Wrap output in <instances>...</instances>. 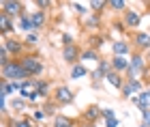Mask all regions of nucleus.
I'll list each match as a JSON object with an SVG mask.
<instances>
[{
    "mask_svg": "<svg viewBox=\"0 0 150 127\" xmlns=\"http://www.w3.org/2000/svg\"><path fill=\"white\" fill-rule=\"evenodd\" d=\"M2 80H9V82H26V80H30V76L26 73V69L22 67V63L17 61V58H13V61L2 67Z\"/></svg>",
    "mask_w": 150,
    "mask_h": 127,
    "instance_id": "1",
    "label": "nucleus"
},
{
    "mask_svg": "<svg viewBox=\"0 0 150 127\" xmlns=\"http://www.w3.org/2000/svg\"><path fill=\"white\" fill-rule=\"evenodd\" d=\"M19 63H22V67L26 69V73L30 76V80H37L41 73L45 71V65L41 63V58L35 56V54H24L22 58H17Z\"/></svg>",
    "mask_w": 150,
    "mask_h": 127,
    "instance_id": "2",
    "label": "nucleus"
},
{
    "mask_svg": "<svg viewBox=\"0 0 150 127\" xmlns=\"http://www.w3.org/2000/svg\"><path fill=\"white\" fill-rule=\"evenodd\" d=\"M146 71V56L139 52H133L129 58V71H127V80H137L142 73Z\"/></svg>",
    "mask_w": 150,
    "mask_h": 127,
    "instance_id": "3",
    "label": "nucleus"
},
{
    "mask_svg": "<svg viewBox=\"0 0 150 127\" xmlns=\"http://www.w3.org/2000/svg\"><path fill=\"white\" fill-rule=\"evenodd\" d=\"M0 48H4L6 52H9L11 58H22V56H24V48H26V43H24V41H19L17 37H6V39H2Z\"/></svg>",
    "mask_w": 150,
    "mask_h": 127,
    "instance_id": "4",
    "label": "nucleus"
},
{
    "mask_svg": "<svg viewBox=\"0 0 150 127\" xmlns=\"http://www.w3.org/2000/svg\"><path fill=\"white\" fill-rule=\"evenodd\" d=\"M0 13H4V15H9V17H13V19H19L24 15V2H19V0H2L0 2Z\"/></svg>",
    "mask_w": 150,
    "mask_h": 127,
    "instance_id": "5",
    "label": "nucleus"
},
{
    "mask_svg": "<svg viewBox=\"0 0 150 127\" xmlns=\"http://www.w3.org/2000/svg\"><path fill=\"white\" fill-rule=\"evenodd\" d=\"M52 101L56 103V106H67V103H71V101H73V91H71L67 84L56 86L54 93H52Z\"/></svg>",
    "mask_w": 150,
    "mask_h": 127,
    "instance_id": "6",
    "label": "nucleus"
},
{
    "mask_svg": "<svg viewBox=\"0 0 150 127\" xmlns=\"http://www.w3.org/2000/svg\"><path fill=\"white\" fill-rule=\"evenodd\" d=\"M62 61L67 65H71V67L79 65L81 63V50H79V45H75V43L62 45Z\"/></svg>",
    "mask_w": 150,
    "mask_h": 127,
    "instance_id": "7",
    "label": "nucleus"
},
{
    "mask_svg": "<svg viewBox=\"0 0 150 127\" xmlns=\"http://www.w3.org/2000/svg\"><path fill=\"white\" fill-rule=\"evenodd\" d=\"M19 97L26 99V101H37V99L41 97L39 91H37V80H26V82L22 84V91H19Z\"/></svg>",
    "mask_w": 150,
    "mask_h": 127,
    "instance_id": "8",
    "label": "nucleus"
},
{
    "mask_svg": "<svg viewBox=\"0 0 150 127\" xmlns=\"http://www.w3.org/2000/svg\"><path fill=\"white\" fill-rule=\"evenodd\" d=\"M144 91V82L142 80H127L122 86V99H133V95H139Z\"/></svg>",
    "mask_w": 150,
    "mask_h": 127,
    "instance_id": "9",
    "label": "nucleus"
},
{
    "mask_svg": "<svg viewBox=\"0 0 150 127\" xmlns=\"http://www.w3.org/2000/svg\"><path fill=\"white\" fill-rule=\"evenodd\" d=\"M133 45H135V52H139V54L150 52V32L137 30V32L133 35Z\"/></svg>",
    "mask_w": 150,
    "mask_h": 127,
    "instance_id": "10",
    "label": "nucleus"
},
{
    "mask_svg": "<svg viewBox=\"0 0 150 127\" xmlns=\"http://www.w3.org/2000/svg\"><path fill=\"white\" fill-rule=\"evenodd\" d=\"M112 71V63L110 61H99L97 65V69L92 71V80H94V86L99 84V80H105L107 78V73Z\"/></svg>",
    "mask_w": 150,
    "mask_h": 127,
    "instance_id": "11",
    "label": "nucleus"
},
{
    "mask_svg": "<svg viewBox=\"0 0 150 127\" xmlns=\"http://www.w3.org/2000/svg\"><path fill=\"white\" fill-rule=\"evenodd\" d=\"M101 112H103V110H101L99 106H88V108L84 110V114H81V118H84V123H86V125H94L101 116H103Z\"/></svg>",
    "mask_w": 150,
    "mask_h": 127,
    "instance_id": "12",
    "label": "nucleus"
},
{
    "mask_svg": "<svg viewBox=\"0 0 150 127\" xmlns=\"http://www.w3.org/2000/svg\"><path fill=\"white\" fill-rule=\"evenodd\" d=\"M131 101H133L135 106H137V108H139L142 112H144V110H150V86H146V88L142 91L139 95H135V97L131 99Z\"/></svg>",
    "mask_w": 150,
    "mask_h": 127,
    "instance_id": "13",
    "label": "nucleus"
},
{
    "mask_svg": "<svg viewBox=\"0 0 150 127\" xmlns=\"http://www.w3.org/2000/svg\"><path fill=\"white\" fill-rule=\"evenodd\" d=\"M125 28H137V26L142 24V15H139V11H135V9H127L125 11Z\"/></svg>",
    "mask_w": 150,
    "mask_h": 127,
    "instance_id": "14",
    "label": "nucleus"
},
{
    "mask_svg": "<svg viewBox=\"0 0 150 127\" xmlns=\"http://www.w3.org/2000/svg\"><path fill=\"white\" fill-rule=\"evenodd\" d=\"M15 30V19L4 15V13H0V32H2V37H11V32Z\"/></svg>",
    "mask_w": 150,
    "mask_h": 127,
    "instance_id": "15",
    "label": "nucleus"
},
{
    "mask_svg": "<svg viewBox=\"0 0 150 127\" xmlns=\"http://www.w3.org/2000/svg\"><path fill=\"white\" fill-rule=\"evenodd\" d=\"M110 63H112V71H116V73H127L129 71V58L127 56H112Z\"/></svg>",
    "mask_w": 150,
    "mask_h": 127,
    "instance_id": "16",
    "label": "nucleus"
},
{
    "mask_svg": "<svg viewBox=\"0 0 150 127\" xmlns=\"http://www.w3.org/2000/svg\"><path fill=\"white\" fill-rule=\"evenodd\" d=\"M105 82L112 86V88L116 91H122V86H125L127 82V78H122V73H116V71H110L107 73V78H105Z\"/></svg>",
    "mask_w": 150,
    "mask_h": 127,
    "instance_id": "17",
    "label": "nucleus"
},
{
    "mask_svg": "<svg viewBox=\"0 0 150 127\" xmlns=\"http://www.w3.org/2000/svg\"><path fill=\"white\" fill-rule=\"evenodd\" d=\"M30 19H32V26H35V30H41V28L47 24V13L41 11V9H37V11L30 13Z\"/></svg>",
    "mask_w": 150,
    "mask_h": 127,
    "instance_id": "18",
    "label": "nucleus"
},
{
    "mask_svg": "<svg viewBox=\"0 0 150 127\" xmlns=\"http://www.w3.org/2000/svg\"><path fill=\"white\" fill-rule=\"evenodd\" d=\"M129 52H131V48H129L127 41H114L112 43V54L114 56H127Z\"/></svg>",
    "mask_w": 150,
    "mask_h": 127,
    "instance_id": "19",
    "label": "nucleus"
},
{
    "mask_svg": "<svg viewBox=\"0 0 150 127\" xmlns=\"http://www.w3.org/2000/svg\"><path fill=\"white\" fill-rule=\"evenodd\" d=\"M17 26H19V28H22L24 32H28V35H30V32L35 30V26H32V19H30V13H24V15L19 17Z\"/></svg>",
    "mask_w": 150,
    "mask_h": 127,
    "instance_id": "20",
    "label": "nucleus"
},
{
    "mask_svg": "<svg viewBox=\"0 0 150 127\" xmlns=\"http://www.w3.org/2000/svg\"><path fill=\"white\" fill-rule=\"evenodd\" d=\"M86 76H88V69H86L84 63L71 67V80H81V78H86Z\"/></svg>",
    "mask_w": 150,
    "mask_h": 127,
    "instance_id": "21",
    "label": "nucleus"
},
{
    "mask_svg": "<svg viewBox=\"0 0 150 127\" xmlns=\"http://www.w3.org/2000/svg\"><path fill=\"white\" fill-rule=\"evenodd\" d=\"M37 91H39L41 99H47L50 97V82L43 80V78H37Z\"/></svg>",
    "mask_w": 150,
    "mask_h": 127,
    "instance_id": "22",
    "label": "nucleus"
},
{
    "mask_svg": "<svg viewBox=\"0 0 150 127\" xmlns=\"http://www.w3.org/2000/svg\"><path fill=\"white\" fill-rule=\"evenodd\" d=\"M52 127H75V123H73V118L64 116V114H56V116H54V125Z\"/></svg>",
    "mask_w": 150,
    "mask_h": 127,
    "instance_id": "23",
    "label": "nucleus"
},
{
    "mask_svg": "<svg viewBox=\"0 0 150 127\" xmlns=\"http://www.w3.org/2000/svg\"><path fill=\"white\" fill-rule=\"evenodd\" d=\"M9 95H15V91H13V84L9 82V80H2L0 82V97H9Z\"/></svg>",
    "mask_w": 150,
    "mask_h": 127,
    "instance_id": "24",
    "label": "nucleus"
},
{
    "mask_svg": "<svg viewBox=\"0 0 150 127\" xmlns=\"http://www.w3.org/2000/svg\"><path fill=\"white\" fill-rule=\"evenodd\" d=\"M9 127H37V125L30 118H13V121H9Z\"/></svg>",
    "mask_w": 150,
    "mask_h": 127,
    "instance_id": "25",
    "label": "nucleus"
},
{
    "mask_svg": "<svg viewBox=\"0 0 150 127\" xmlns=\"http://www.w3.org/2000/svg\"><path fill=\"white\" fill-rule=\"evenodd\" d=\"M90 6H92V11L97 13V15H101L105 6H110V2H105V0H92V2H90Z\"/></svg>",
    "mask_w": 150,
    "mask_h": 127,
    "instance_id": "26",
    "label": "nucleus"
},
{
    "mask_svg": "<svg viewBox=\"0 0 150 127\" xmlns=\"http://www.w3.org/2000/svg\"><path fill=\"white\" fill-rule=\"evenodd\" d=\"M110 9L112 11H116V13H125L127 11V2H125V0H110Z\"/></svg>",
    "mask_w": 150,
    "mask_h": 127,
    "instance_id": "27",
    "label": "nucleus"
},
{
    "mask_svg": "<svg viewBox=\"0 0 150 127\" xmlns=\"http://www.w3.org/2000/svg\"><path fill=\"white\" fill-rule=\"evenodd\" d=\"M81 61H99V52L86 48L84 52H81Z\"/></svg>",
    "mask_w": 150,
    "mask_h": 127,
    "instance_id": "28",
    "label": "nucleus"
},
{
    "mask_svg": "<svg viewBox=\"0 0 150 127\" xmlns=\"http://www.w3.org/2000/svg\"><path fill=\"white\" fill-rule=\"evenodd\" d=\"M86 26H88V28H99V26H101V15L94 13V15L86 17Z\"/></svg>",
    "mask_w": 150,
    "mask_h": 127,
    "instance_id": "29",
    "label": "nucleus"
},
{
    "mask_svg": "<svg viewBox=\"0 0 150 127\" xmlns=\"http://www.w3.org/2000/svg\"><path fill=\"white\" fill-rule=\"evenodd\" d=\"M11 108L15 110V112H22V110L26 108V99H22V97H15V99L11 101Z\"/></svg>",
    "mask_w": 150,
    "mask_h": 127,
    "instance_id": "30",
    "label": "nucleus"
},
{
    "mask_svg": "<svg viewBox=\"0 0 150 127\" xmlns=\"http://www.w3.org/2000/svg\"><path fill=\"white\" fill-rule=\"evenodd\" d=\"M88 41H90V50H97V52H99V48L103 45V37L94 35V37H90V39H88Z\"/></svg>",
    "mask_w": 150,
    "mask_h": 127,
    "instance_id": "31",
    "label": "nucleus"
},
{
    "mask_svg": "<svg viewBox=\"0 0 150 127\" xmlns=\"http://www.w3.org/2000/svg\"><path fill=\"white\" fill-rule=\"evenodd\" d=\"M24 43H26V45H37V43H39V35H37V32H30V35H26Z\"/></svg>",
    "mask_w": 150,
    "mask_h": 127,
    "instance_id": "32",
    "label": "nucleus"
},
{
    "mask_svg": "<svg viewBox=\"0 0 150 127\" xmlns=\"http://www.w3.org/2000/svg\"><path fill=\"white\" fill-rule=\"evenodd\" d=\"M45 114L47 116H54V114H56V103H54V101H50V99H47V103H45Z\"/></svg>",
    "mask_w": 150,
    "mask_h": 127,
    "instance_id": "33",
    "label": "nucleus"
},
{
    "mask_svg": "<svg viewBox=\"0 0 150 127\" xmlns=\"http://www.w3.org/2000/svg\"><path fill=\"white\" fill-rule=\"evenodd\" d=\"M32 116H35V121H45V118H47V114H45L43 108H37L35 112H32Z\"/></svg>",
    "mask_w": 150,
    "mask_h": 127,
    "instance_id": "34",
    "label": "nucleus"
},
{
    "mask_svg": "<svg viewBox=\"0 0 150 127\" xmlns=\"http://www.w3.org/2000/svg\"><path fill=\"white\" fill-rule=\"evenodd\" d=\"M101 114H103L105 121H110V118H116V114H114V110H112V108H103V112H101Z\"/></svg>",
    "mask_w": 150,
    "mask_h": 127,
    "instance_id": "35",
    "label": "nucleus"
},
{
    "mask_svg": "<svg viewBox=\"0 0 150 127\" xmlns=\"http://www.w3.org/2000/svg\"><path fill=\"white\" fill-rule=\"evenodd\" d=\"M142 123H146V125L150 127V110H144V112H142Z\"/></svg>",
    "mask_w": 150,
    "mask_h": 127,
    "instance_id": "36",
    "label": "nucleus"
},
{
    "mask_svg": "<svg viewBox=\"0 0 150 127\" xmlns=\"http://www.w3.org/2000/svg\"><path fill=\"white\" fill-rule=\"evenodd\" d=\"M118 125H120L118 118H110V121H105V127H118Z\"/></svg>",
    "mask_w": 150,
    "mask_h": 127,
    "instance_id": "37",
    "label": "nucleus"
},
{
    "mask_svg": "<svg viewBox=\"0 0 150 127\" xmlns=\"http://www.w3.org/2000/svg\"><path fill=\"white\" fill-rule=\"evenodd\" d=\"M37 6H41V11H43L45 6H52V2L50 0H37Z\"/></svg>",
    "mask_w": 150,
    "mask_h": 127,
    "instance_id": "38",
    "label": "nucleus"
},
{
    "mask_svg": "<svg viewBox=\"0 0 150 127\" xmlns=\"http://www.w3.org/2000/svg\"><path fill=\"white\" fill-rule=\"evenodd\" d=\"M73 9L77 11V13H86V6H84V4H79V2H75V4H73Z\"/></svg>",
    "mask_w": 150,
    "mask_h": 127,
    "instance_id": "39",
    "label": "nucleus"
},
{
    "mask_svg": "<svg viewBox=\"0 0 150 127\" xmlns=\"http://www.w3.org/2000/svg\"><path fill=\"white\" fill-rule=\"evenodd\" d=\"M62 43H64V45H71V43H73V37H71V35H62Z\"/></svg>",
    "mask_w": 150,
    "mask_h": 127,
    "instance_id": "40",
    "label": "nucleus"
},
{
    "mask_svg": "<svg viewBox=\"0 0 150 127\" xmlns=\"http://www.w3.org/2000/svg\"><path fill=\"white\" fill-rule=\"evenodd\" d=\"M146 63H150V52H146Z\"/></svg>",
    "mask_w": 150,
    "mask_h": 127,
    "instance_id": "41",
    "label": "nucleus"
},
{
    "mask_svg": "<svg viewBox=\"0 0 150 127\" xmlns=\"http://www.w3.org/2000/svg\"><path fill=\"white\" fill-rule=\"evenodd\" d=\"M137 127H148V125H146V123H139V125H137Z\"/></svg>",
    "mask_w": 150,
    "mask_h": 127,
    "instance_id": "42",
    "label": "nucleus"
},
{
    "mask_svg": "<svg viewBox=\"0 0 150 127\" xmlns=\"http://www.w3.org/2000/svg\"><path fill=\"white\" fill-rule=\"evenodd\" d=\"M84 127H97V125H84Z\"/></svg>",
    "mask_w": 150,
    "mask_h": 127,
    "instance_id": "43",
    "label": "nucleus"
}]
</instances>
